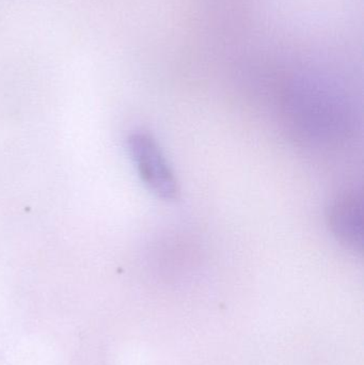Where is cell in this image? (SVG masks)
Here are the masks:
<instances>
[{
	"label": "cell",
	"instance_id": "obj_1",
	"mask_svg": "<svg viewBox=\"0 0 364 365\" xmlns=\"http://www.w3.org/2000/svg\"><path fill=\"white\" fill-rule=\"evenodd\" d=\"M128 151L147 188L160 199L175 201L179 187L156 141L147 133H134L128 137Z\"/></svg>",
	"mask_w": 364,
	"mask_h": 365
}]
</instances>
